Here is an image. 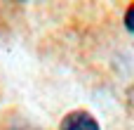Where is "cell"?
Returning <instances> with one entry per match:
<instances>
[{
    "label": "cell",
    "mask_w": 134,
    "mask_h": 130,
    "mask_svg": "<svg viewBox=\"0 0 134 130\" xmlns=\"http://www.w3.org/2000/svg\"><path fill=\"white\" fill-rule=\"evenodd\" d=\"M16 2H21V0H16Z\"/></svg>",
    "instance_id": "cell-4"
},
{
    "label": "cell",
    "mask_w": 134,
    "mask_h": 130,
    "mask_svg": "<svg viewBox=\"0 0 134 130\" xmlns=\"http://www.w3.org/2000/svg\"><path fill=\"white\" fill-rule=\"evenodd\" d=\"M125 107H127L130 116H134V83L127 88V92H125Z\"/></svg>",
    "instance_id": "cell-2"
},
{
    "label": "cell",
    "mask_w": 134,
    "mask_h": 130,
    "mask_svg": "<svg viewBox=\"0 0 134 130\" xmlns=\"http://www.w3.org/2000/svg\"><path fill=\"white\" fill-rule=\"evenodd\" d=\"M61 130H101L97 118L87 111H71L64 116L61 121Z\"/></svg>",
    "instance_id": "cell-1"
},
{
    "label": "cell",
    "mask_w": 134,
    "mask_h": 130,
    "mask_svg": "<svg viewBox=\"0 0 134 130\" xmlns=\"http://www.w3.org/2000/svg\"><path fill=\"white\" fill-rule=\"evenodd\" d=\"M125 26L130 33H134V5H130V9L125 12Z\"/></svg>",
    "instance_id": "cell-3"
}]
</instances>
